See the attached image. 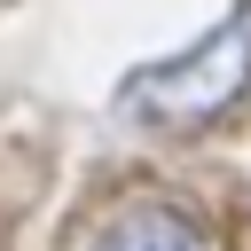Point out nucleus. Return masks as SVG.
Here are the masks:
<instances>
[{
  "label": "nucleus",
  "instance_id": "1",
  "mask_svg": "<svg viewBox=\"0 0 251 251\" xmlns=\"http://www.w3.org/2000/svg\"><path fill=\"white\" fill-rule=\"evenodd\" d=\"M243 94H251V0H243L220 31H204L188 55L133 71V78L118 86V110L141 118V126L196 133V126H212L220 110H235Z\"/></svg>",
  "mask_w": 251,
  "mask_h": 251
},
{
  "label": "nucleus",
  "instance_id": "2",
  "mask_svg": "<svg viewBox=\"0 0 251 251\" xmlns=\"http://www.w3.org/2000/svg\"><path fill=\"white\" fill-rule=\"evenodd\" d=\"M86 251H212V243H204V227H196L188 212H173V204H133V212H118V220H102V227L86 235Z\"/></svg>",
  "mask_w": 251,
  "mask_h": 251
}]
</instances>
